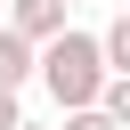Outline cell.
I'll use <instances>...</instances> for the list:
<instances>
[{
    "label": "cell",
    "mask_w": 130,
    "mask_h": 130,
    "mask_svg": "<svg viewBox=\"0 0 130 130\" xmlns=\"http://www.w3.org/2000/svg\"><path fill=\"white\" fill-rule=\"evenodd\" d=\"M106 81H114V65H106V41H98V32L65 24L57 41H41V89L57 98V114L98 106V98H106Z\"/></svg>",
    "instance_id": "cell-1"
},
{
    "label": "cell",
    "mask_w": 130,
    "mask_h": 130,
    "mask_svg": "<svg viewBox=\"0 0 130 130\" xmlns=\"http://www.w3.org/2000/svg\"><path fill=\"white\" fill-rule=\"evenodd\" d=\"M98 106H106V114H114V122H122V130H130V73H114V81H106V98H98Z\"/></svg>",
    "instance_id": "cell-5"
},
{
    "label": "cell",
    "mask_w": 130,
    "mask_h": 130,
    "mask_svg": "<svg viewBox=\"0 0 130 130\" xmlns=\"http://www.w3.org/2000/svg\"><path fill=\"white\" fill-rule=\"evenodd\" d=\"M57 130H122V122H114V114H106V106H81V114H65V122H57Z\"/></svg>",
    "instance_id": "cell-6"
},
{
    "label": "cell",
    "mask_w": 130,
    "mask_h": 130,
    "mask_svg": "<svg viewBox=\"0 0 130 130\" xmlns=\"http://www.w3.org/2000/svg\"><path fill=\"white\" fill-rule=\"evenodd\" d=\"M98 41H106V65H114V73H130V8H122V16H114Z\"/></svg>",
    "instance_id": "cell-4"
},
{
    "label": "cell",
    "mask_w": 130,
    "mask_h": 130,
    "mask_svg": "<svg viewBox=\"0 0 130 130\" xmlns=\"http://www.w3.org/2000/svg\"><path fill=\"white\" fill-rule=\"evenodd\" d=\"M65 8H81V0H65Z\"/></svg>",
    "instance_id": "cell-9"
},
{
    "label": "cell",
    "mask_w": 130,
    "mask_h": 130,
    "mask_svg": "<svg viewBox=\"0 0 130 130\" xmlns=\"http://www.w3.org/2000/svg\"><path fill=\"white\" fill-rule=\"evenodd\" d=\"M32 81H41V41L0 24V89H32Z\"/></svg>",
    "instance_id": "cell-2"
},
{
    "label": "cell",
    "mask_w": 130,
    "mask_h": 130,
    "mask_svg": "<svg viewBox=\"0 0 130 130\" xmlns=\"http://www.w3.org/2000/svg\"><path fill=\"white\" fill-rule=\"evenodd\" d=\"M16 130H49V122H16Z\"/></svg>",
    "instance_id": "cell-8"
},
{
    "label": "cell",
    "mask_w": 130,
    "mask_h": 130,
    "mask_svg": "<svg viewBox=\"0 0 130 130\" xmlns=\"http://www.w3.org/2000/svg\"><path fill=\"white\" fill-rule=\"evenodd\" d=\"M8 32H24V41H57V32H65V0H8Z\"/></svg>",
    "instance_id": "cell-3"
},
{
    "label": "cell",
    "mask_w": 130,
    "mask_h": 130,
    "mask_svg": "<svg viewBox=\"0 0 130 130\" xmlns=\"http://www.w3.org/2000/svg\"><path fill=\"white\" fill-rule=\"evenodd\" d=\"M24 122V89H0V130H16Z\"/></svg>",
    "instance_id": "cell-7"
},
{
    "label": "cell",
    "mask_w": 130,
    "mask_h": 130,
    "mask_svg": "<svg viewBox=\"0 0 130 130\" xmlns=\"http://www.w3.org/2000/svg\"><path fill=\"white\" fill-rule=\"evenodd\" d=\"M0 24H8V8H0Z\"/></svg>",
    "instance_id": "cell-10"
}]
</instances>
